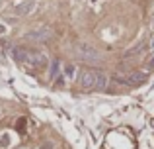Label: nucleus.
I'll use <instances>...</instances> for the list:
<instances>
[{"label":"nucleus","mask_w":154,"mask_h":149,"mask_svg":"<svg viewBox=\"0 0 154 149\" xmlns=\"http://www.w3.org/2000/svg\"><path fill=\"white\" fill-rule=\"evenodd\" d=\"M74 51H76V57L80 59V61H86V63H100V53L96 47H92L90 43L86 41H78L74 45Z\"/></svg>","instance_id":"1"},{"label":"nucleus","mask_w":154,"mask_h":149,"mask_svg":"<svg viewBox=\"0 0 154 149\" xmlns=\"http://www.w3.org/2000/svg\"><path fill=\"white\" fill-rule=\"evenodd\" d=\"M94 83H96V71L86 69V71H82V73L78 75V84H80V88H84V90L94 88Z\"/></svg>","instance_id":"2"},{"label":"nucleus","mask_w":154,"mask_h":149,"mask_svg":"<svg viewBox=\"0 0 154 149\" xmlns=\"http://www.w3.org/2000/svg\"><path fill=\"white\" fill-rule=\"evenodd\" d=\"M51 35V30L47 26H39L35 28V30L27 31L26 34V39H29V41H45V39H49Z\"/></svg>","instance_id":"3"},{"label":"nucleus","mask_w":154,"mask_h":149,"mask_svg":"<svg viewBox=\"0 0 154 149\" xmlns=\"http://www.w3.org/2000/svg\"><path fill=\"white\" fill-rule=\"evenodd\" d=\"M148 80V75L144 73V71H135V73H131L125 79V83L131 84V86H140V84H144Z\"/></svg>","instance_id":"4"},{"label":"nucleus","mask_w":154,"mask_h":149,"mask_svg":"<svg viewBox=\"0 0 154 149\" xmlns=\"http://www.w3.org/2000/svg\"><path fill=\"white\" fill-rule=\"evenodd\" d=\"M33 8H35V2H33V0H27V2L16 6V14H18V16H27L29 12H33Z\"/></svg>","instance_id":"5"},{"label":"nucleus","mask_w":154,"mask_h":149,"mask_svg":"<svg viewBox=\"0 0 154 149\" xmlns=\"http://www.w3.org/2000/svg\"><path fill=\"white\" fill-rule=\"evenodd\" d=\"M107 75L103 73V71H96V83H94V88H98V90H103L105 86H107Z\"/></svg>","instance_id":"6"},{"label":"nucleus","mask_w":154,"mask_h":149,"mask_svg":"<svg viewBox=\"0 0 154 149\" xmlns=\"http://www.w3.org/2000/svg\"><path fill=\"white\" fill-rule=\"evenodd\" d=\"M59 75H60V61L59 59H53L51 61V69H49V79L55 80Z\"/></svg>","instance_id":"7"},{"label":"nucleus","mask_w":154,"mask_h":149,"mask_svg":"<svg viewBox=\"0 0 154 149\" xmlns=\"http://www.w3.org/2000/svg\"><path fill=\"white\" fill-rule=\"evenodd\" d=\"M16 131H18V134H26V118L18 120V124H16Z\"/></svg>","instance_id":"8"},{"label":"nucleus","mask_w":154,"mask_h":149,"mask_svg":"<svg viewBox=\"0 0 154 149\" xmlns=\"http://www.w3.org/2000/svg\"><path fill=\"white\" fill-rule=\"evenodd\" d=\"M74 71H76L74 65H66V67H64V75H66V79H74V75H76Z\"/></svg>","instance_id":"9"},{"label":"nucleus","mask_w":154,"mask_h":149,"mask_svg":"<svg viewBox=\"0 0 154 149\" xmlns=\"http://www.w3.org/2000/svg\"><path fill=\"white\" fill-rule=\"evenodd\" d=\"M55 86H57V88H63V86H64V75H63V76H57V79H55Z\"/></svg>","instance_id":"10"},{"label":"nucleus","mask_w":154,"mask_h":149,"mask_svg":"<svg viewBox=\"0 0 154 149\" xmlns=\"http://www.w3.org/2000/svg\"><path fill=\"white\" fill-rule=\"evenodd\" d=\"M148 53H150V55H154V37L150 39V47H148Z\"/></svg>","instance_id":"11"},{"label":"nucleus","mask_w":154,"mask_h":149,"mask_svg":"<svg viewBox=\"0 0 154 149\" xmlns=\"http://www.w3.org/2000/svg\"><path fill=\"white\" fill-rule=\"evenodd\" d=\"M41 149H53V145H51V143H43Z\"/></svg>","instance_id":"12"},{"label":"nucleus","mask_w":154,"mask_h":149,"mask_svg":"<svg viewBox=\"0 0 154 149\" xmlns=\"http://www.w3.org/2000/svg\"><path fill=\"white\" fill-rule=\"evenodd\" d=\"M4 31H6V26H2V24H0V35H2Z\"/></svg>","instance_id":"13"},{"label":"nucleus","mask_w":154,"mask_h":149,"mask_svg":"<svg viewBox=\"0 0 154 149\" xmlns=\"http://www.w3.org/2000/svg\"><path fill=\"white\" fill-rule=\"evenodd\" d=\"M150 67H154V55H152V59H150Z\"/></svg>","instance_id":"14"}]
</instances>
